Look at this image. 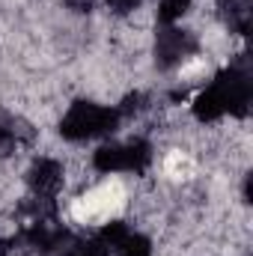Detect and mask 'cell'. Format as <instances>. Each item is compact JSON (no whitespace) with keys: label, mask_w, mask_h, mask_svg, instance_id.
Instances as JSON below:
<instances>
[{"label":"cell","mask_w":253,"mask_h":256,"mask_svg":"<svg viewBox=\"0 0 253 256\" xmlns=\"http://www.w3.org/2000/svg\"><path fill=\"white\" fill-rule=\"evenodd\" d=\"M137 6H140V0H108V9L114 12V15H134L137 12Z\"/></svg>","instance_id":"cell-6"},{"label":"cell","mask_w":253,"mask_h":256,"mask_svg":"<svg viewBox=\"0 0 253 256\" xmlns=\"http://www.w3.org/2000/svg\"><path fill=\"white\" fill-rule=\"evenodd\" d=\"M190 3H194V0H161V3H158V21H161V24H176V21H182L190 12Z\"/></svg>","instance_id":"cell-5"},{"label":"cell","mask_w":253,"mask_h":256,"mask_svg":"<svg viewBox=\"0 0 253 256\" xmlns=\"http://www.w3.org/2000/svg\"><path fill=\"white\" fill-rule=\"evenodd\" d=\"M114 250H116V256H152V242L140 232H128Z\"/></svg>","instance_id":"cell-4"},{"label":"cell","mask_w":253,"mask_h":256,"mask_svg":"<svg viewBox=\"0 0 253 256\" xmlns=\"http://www.w3.org/2000/svg\"><path fill=\"white\" fill-rule=\"evenodd\" d=\"M120 126V114L92 102H74L60 120V134L68 140H90Z\"/></svg>","instance_id":"cell-1"},{"label":"cell","mask_w":253,"mask_h":256,"mask_svg":"<svg viewBox=\"0 0 253 256\" xmlns=\"http://www.w3.org/2000/svg\"><path fill=\"white\" fill-rule=\"evenodd\" d=\"M226 114H230V98H226V90H224L220 80L212 84L208 90H202L196 96V102H194V116L200 122H214V120H220Z\"/></svg>","instance_id":"cell-3"},{"label":"cell","mask_w":253,"mask_h":256,"mask_svg":"<svg viewBox=\"0 0 253 256\" xmlns=\"http://www.w3.org/2000/svg\"><path fill=\"white\" fill-rule=\"evenodd\" d=\"M30 188L39 194V196H51L66 185V170L60 161L54 158H39L33 167H30V176H27Z\"/></svg>","instance_id":"cell-2"}]
</instances>
